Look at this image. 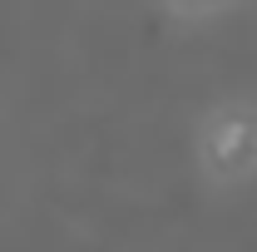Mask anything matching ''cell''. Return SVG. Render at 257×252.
I'll list each match as a JSON object with an SVG mask.
<instances>
[]
</instances>
